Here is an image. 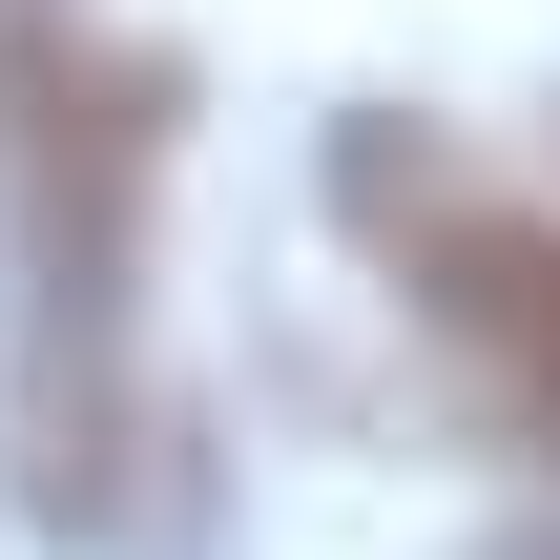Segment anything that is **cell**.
Listing matches in <instances>:
<instances>
[{"instance_id":"cell-1","label":"cell","mask_w":560,"mask_h":560,"mask_svg":"<svg viewBox=\"0 0 560 560\" xmlns=\"http://www.w3.org/2000/svg\"><path fill=\"white\" fill-rule=\"evenodd\" d=\"M416 312H436L457 395H478L499 436L560 457V229H540V208H457V187H416Z\"/></svg>"},{"instance_id":"cell-2","label":"cell","mask_w":560,"mask_h":560,"mask_svg":"<svg viewBox=\"0 0 560 560\" xmlns=\"http://www.w3.org/2000/svg\"><path fill=\"white\" fill-rule=\"evenodd\" d=\"M478 560H560V520H499V540H478Z\"/></svg>"}]
</instances>
